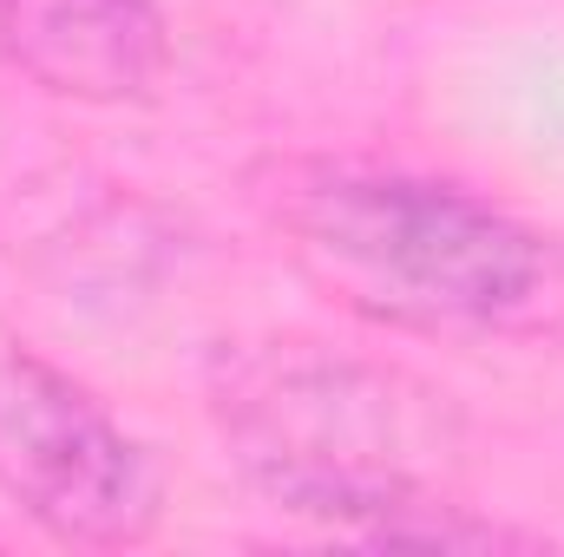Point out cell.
<instances>
[{"instance_id":"1","label":"cell","mask_w":564,"mask_h":557,"mask_svg":"<svg viewBox=\"0 0 564 557\" xmlns=\"http://www.w3.org/2000/svg\"><path fill=\"white\" fill-rule=\"evenodd\" d=\"M230 466L289 518L348 545L532 551L539 532L459 499V419L408 368L322 341L243 348L210 381Z\"/></svg>"},{"instance_id":"2","label":"cell","mask_w":564,"mask_h":557,"mask_svg":"<svg viewBox=\"0 0 564 557\" xmlns=\"http://www.w3.org/2000/svg\"><path fill=\"white\" fill-rule=\"evenodd\" d=\"M250 204L335 302L394 328H525L552 308L564 263L506 204L361 157H276Z\"/></svg>"},{"instance_id":"4","label":"cell","mask_w":564,"mask_h":557,"mask_svg":"<svg viewBox=\"0 0 564 557\" xmlns=\"http://www.w3.org/2000/svg\"><path fill=\"white\" fill-rule=\"evenodd\" d=\"M0 66L73 106H139L171 73L158 0H0Z\"/></svg>"},{"instance_id":"3","label":"cell","mask_w":564,"mask_h":557,"mask_svg":"<svg viewBox=\"0 0 564 557\" xmlns=\"http://www.w3.org/2000/svg\"><path fill=\"white\" fill-rule=\"evenodd\" d=\"M0 492L46 538L86 551H132L164 525L158 459L26 341H0Z\"/></svg>"}]
</instances>
